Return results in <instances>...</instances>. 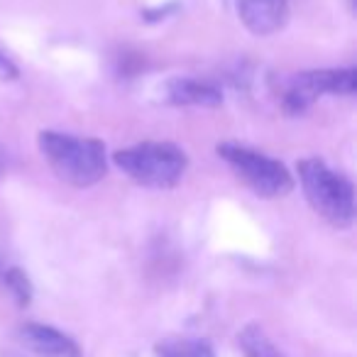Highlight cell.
<instances>
[{
	"mask_svg": "<svg viewBox=\"0 0 357 357\" xmlns=\"http://www.w3.org/2000/svg\"><path fill=\"white\" fill-rule=\"evenodd\" d=\"M296 174L311 208L333 228H350L355 220V186L350 178L333 172L318 157L301 159Z\"/></svg>",
	"mask_w": 357,
	"mask_h": 357,
	"instance_id": "7a4b0ae2",
	"label": "cell"
},
{
	"mask_svg": "<svg viewBox=\"0 0 357 357\" xmlns=\"http://www.w3.org/2000/svg\"><path fill=\"white\" fill-rule=\"evenodd\" d=\"M20 337L25 347H30L40 357H81V350L69 335L52 326L42 323H27L20 328Z\"/></svg>",
	"mask_w": 357,
	"mask_h": 357,
	"instance_id": "52a82bcc",
	"label": "cell"
},
{
	"mask_svg": "<svg viewBox=\"0 0 357 357\" xmlns=\"http://www.w3.org/2000/svg\"><path fill=\"white\" fill-rule=\"evenodd\" d=\"M157 357H215L208 340L201 337H164L154 347Z\"/></svg>",
	"mask_w": 357,
	"mask_h": 357,
	"instance_id": "9c48e42d",
	"label": "cell"
},
{
	"mask_svg": "<svg viewBox=\"0 0 357 357\" xmlns=\"http://www.w3.org/2000/svg\"><path fill=\"white\" fill-rule=\"evenodd\" d=\"M215 152L259 199H282L294 189L291 172L279 159L267 157L264 152L235 142H220Z\"/></svg>",
	"mask_w": 357,
	"mask_h": 357,
	"instance_id": "277c9868",
	"label": "cell"
},
{
	"mask_svg": "<svg viewBox=\"0 0 357 357\" xmlns=\"http://www.w3.org/2000/svg\"><path fill=\"white\" fill-rule=\"evenodd\" d=\"M238 345L245 357H287L272 340H269L264 328L257 326V323H250V326H245L243 331H240Z\"/></svg>",
	"mask_w": 357,
	"mask_h": 357,
	"instance_id": "30bf717a",
	"label": "cell"
},
{
	"mask_svg": "<svg viewBox=\"0 0 357 357\" xmlns=\"http://www.w3.org/2000/svg\"><path fill=\"white\" fill-rule=\"evenodd\" d=\"M113 162L128 178L144 189H174L189 167V157L172 142H139L118 149Z\"/></svg>",
	"mask_w": 357,
	"mask_h": 357,
	"instance_id": "3957f363",
	"label": "cell"
},
{
	"mask_svg": "<svg viewBox=\"0 0 357 357\" xmlns=\"http://www.w3.org/2000/svg\"><path fill=\"white\" fill-rule=\"evenodd\" d=\"M6 287L10 289V294L15 296L17 306H27L32 301V282L22 269L13 267L6 272Z\"/></svg>",
	"mask_w": 357,
	"mask_h": 357,
	"instance_id": "8fae6325",
	"label": "cell"
},
{
	"mask_svg": "<svg viewBox=\"0 0 357 357\" xmlns=\"http://www.w3.org/2000/svg\"><path fill=\"white\" fill-rule=\"evenodd\" d=\"M164 98L172 105H194V108H218L223 96L208 81L174 76L164 84Z\"/></svg>",
	"mask_w": 357,
	"mask_h": 357,
	"instance_id": "ba28073f",
	"label": "cell"
},
{
	"mask_svg": "<svg viewBox=\"0 0 357 357\" xmlns=\"http://www.w3.org/2000/svg\"><path fill=\"white\" fill-rule=\"evenodd\" d=\"M37 144L52 172L76 189L98 184L108 172L105 144L96 137H76L54 130H42Z\"/></svg>",
	"mask_w": 357,
	"mask_h": 357,
	"instance_id": "6da1fadb",
	"label": "cell"
},
{
	"mask_svg": "<svg viewBox=\"0 0 357 357\" xmlns=\"http://www.w3.org/2000/svg\"><path fill=\"white\" fill-rule=\"evenodd\" d=\"M357 91V69H318L301 71L279 81L282 108L289 115H301L321 96H352Z\"/></svg>",
	"mask_w": 357,
	"mask_h": 357,
	"instance_id": "5b68a950",
	"label": "cell"
},
{
	"mask_svg": "<svg viewBox=\"0 0 357 357\" xmlns=\"http://www.w3.org/2000/svg\"><path fill=\"white\" fill-rule=\"evenodd\" d=\"M17 74H20V71H17V66L13 64V61L8 59L3 52H0V81H15Z\"/></svg>",
	"mask_w": 357,
	"mask_h": 357,
	"instance_id": "7c38bea8",
	"label": "cell"
},
{
	"mask_svg": "<svg viewBox=\"0 0 357 357\" xmlns=\"http://www.w3.org/2000/svg\"><path fill=\"white\" fill-rule=\"evenodd\" d=\"M238 15L252 35L269 37L289 20V0H240Z\"/></svg>",
	"mask_w": 357,
	"mask_h": 357,
	"instance_id": "8992f818",
	"label": "cell"
}]
</instances>
